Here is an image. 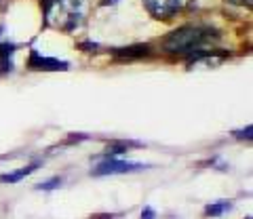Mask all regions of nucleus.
Wrapping results in <instances>:
<instances>
[{
	"mask_svg": "<svg viewBox=\"0 0 253 219\" xmlns=\"http://www.w3.org/2000/svg\"><path fill=\"white\" fill-rule=\"evenodd\" d=\"M219 42V32L211 26H184L163 40V49L171 55H199Z\"/></svg>",
	"mask_w": 253,
	"mask_h": 219,
	"instance_id": "nucleus-1",
	"label": "nucleus"
},
{
	"mask_svg": "<svg viewBox=\"0 0 253 219\" xmlns=\"http://www.w3.org/2000/svg\"><path fill=\"white\" fill-rule=\"evenodd\" d=\"M46 26L59 32H74L84 23L89 0H41Z\"/></svg>",
	"mask_w": 253,
	"mask_h": 219,
	"instance_id": "nucleus-2",
	"label": "nucleus"
},
{
	"mask_svg": "<svg viewBox=\"0 0 253 219\" xmlns=\"http://www.w3.org/2000/svg\"><path fill=\"white\" fill-rule=\"evenodd\" d=\"M146 169V164L141 162H125V160H116L112 156H108L106 160H101L97 167L91 171V175L95 177H104V175H123V173H133V171Z\"/></svg>",
	"mask_w": 253,
	"mask_h": 219,
	"instance_id": "nucleus-3",
	"label": "nucleus"
},
{
	"mask_svg": "<svg viewBox=\"0 0 253 219\" xmlns=\"http://www.w3.org/2000/svg\"><path fill=\"white\" fill-rule=\"evenodd\" d=\"M144 6L154 19H171L181 9V0H144Z\"/></svg>",
	"mask_w": 253,
	"mask_h": 219,
	"instance_id": "nucleus-4",
	"label": "nucleus"
},
{
	"mask_svg": "<svg viewBox=\"0 0 253 219\" xmlns=\"http://www.w3.org/2000/svg\"><path fill=\"white\" fill-rule=\"evenodd\" d=\"M28 66L32 70H41V72H59V70L63 72V70H68V61H61V59H55V57H46V55H41L36 49H32Z\"/></svg>",
	"mask_w": 253,
	"mask_h": 219,
	"instance_id": "nucleus-5",
	"label": "nucleus"
},
{
	"mask_svg": "<svg viewBox=\"0 0 253 219\" xmlns=\"http://www.w3.org/2000/svg\"><path fill=\"white\" fill-rule=\"evenodd\" d=\"M17 51V44L13 42H0V76L9 74L13 70V57Z\"/></svg>",
	"mask_w": 253,
	"mask_h": 219,
	"instance_id": "nucleus-6",
	"label": "nucleus"
},
{
	"mask_svg": "<svg viewBox=\"0 0 253 219\" xmlns=\"http://www.w3.org/2000/svg\"><path fill=\"white\" fill-rule=\"evenodd\" d=\"M114 55L121 59H139V57H148L150 55V46L148 44H135V46H126V49H114Z\"/></svg>",
	"mask_w": 253,
	"mask_h": 219,
	"instance_id": "nucleus-7",
	"label": "nucleus"
},
{
	"mask_svg": "<svg viewBox=\"0 0 253 219\" xmlns=\"http://www.w3.org/2000/svg\"><path fill=\"white\" fill-rule=\"evenodd\" d=\"M34 171H36V164H28V167L15 171V173H4V175H0V182H2V183H17V182H21L23 177H28L30 173H34Z\"/></svg>",
	"mask_w": 253,
	"mask_h": 219,
	"instance_id": "nucleus-8",
	"label": "nucleus"
},
{
	"mask_svg": "<svg viewBox=\"0 0 253 219\" xmlns=\"http://www.w3.org/2000/svg\"><path fill=\"white\" fill-rule=\"evenodd\" d=\"M232 205L230 202H226V200H219V202H211V205H207V209H205V215L207 217H219V215H224L226 211H230Z\"/></svg>",
	"mask_w": 253,
	"mask_h": 219,
	"instance_id": "nucleus-9",
	"label": "nucleus"
},
{
	"mask_svg": "<svg viewBox=\"0 0 253 219\" xmlns=\"http://www.w3.org/2000/svg\"><path fill=\"white\" fill-rule=\"evenodd\" d=\"M57 185H61V179L59 177H53V179H49V182H44V183L38 185V190H55Z\"/></svg>",
	"mask_w": 253,
	"mask_h": 219,
	"instance_id": "nucleus-10",
	"label": "nucleus"
},
{
	"mask_svg": "<svg viewBox=\"0 0 253 219\" xmlns=\"http://www.w3.org/2000/svg\"><path fill=\"white\" fill-rule=\"evenodd\" d=\"M154 215H156V213H154V211L150 209V207H146L144 211H141V219H154Z\"/></svg>",
	"mask_w": 253,
	"mask_h": 219,
	"instance_id": "nucleus-11",
	"label": "nucleus"
},
{
	"mask_svg": "<svg viewBox=\"0 0 253 219\" xmlns=\"http://www.w3.org/2000/svg\"><path fill=\"white\" fill-rule=\"evenodd\" d=\"M226 2H232V4H239V6H247V9H251V0H226Z\"/></svg>",
	"mask_w": 253,
	"mask_h": 219,
	"instance_id": "nucleus-12",
	"label": "nucleus"
},
{
	"mask_svg": "<svg viewBox=\"0 0 253 219\" xmlns=\"http://www.w3.org/2000/svg\"><path fill=\"white\" fill-rule=\"evenodd\" d=\"M116 0H104V4H114Z\"/></svg>",
	"mask_w": 253,
	"mask_h": 219,
	"instance_id": "nucleus-13",
	"label": "nucleus"
},
{
	"mask_svg": "<svg viewBox=\"0 0 253 219\" xmlns=\"http://www.w3.org/2000/svg\"><path fill=\"white\" fill-rule=\"evenodd\" d=\"M0 34H2V28H0Z\"/></svg>",
	"mask_w": 253,
	"mask_h": 219,
	"instance_id": "nucleus-14",
	"label": "nucleus"
},
{
	"mask_svg": "<svg viewBox=\"0 0 253 219\" xmlns=\"http://www.w3.org/2000/svg\"><path fill=\"white\" fill-rule=\"evenodd\" d=\"M247 219H249V217H247Z\"/></svg>",
	"mask_w": 253,
	"mask_h": 219,
	"instance_id": "nucleus-15",
	"label": "nucleus"
}]
</instances>
